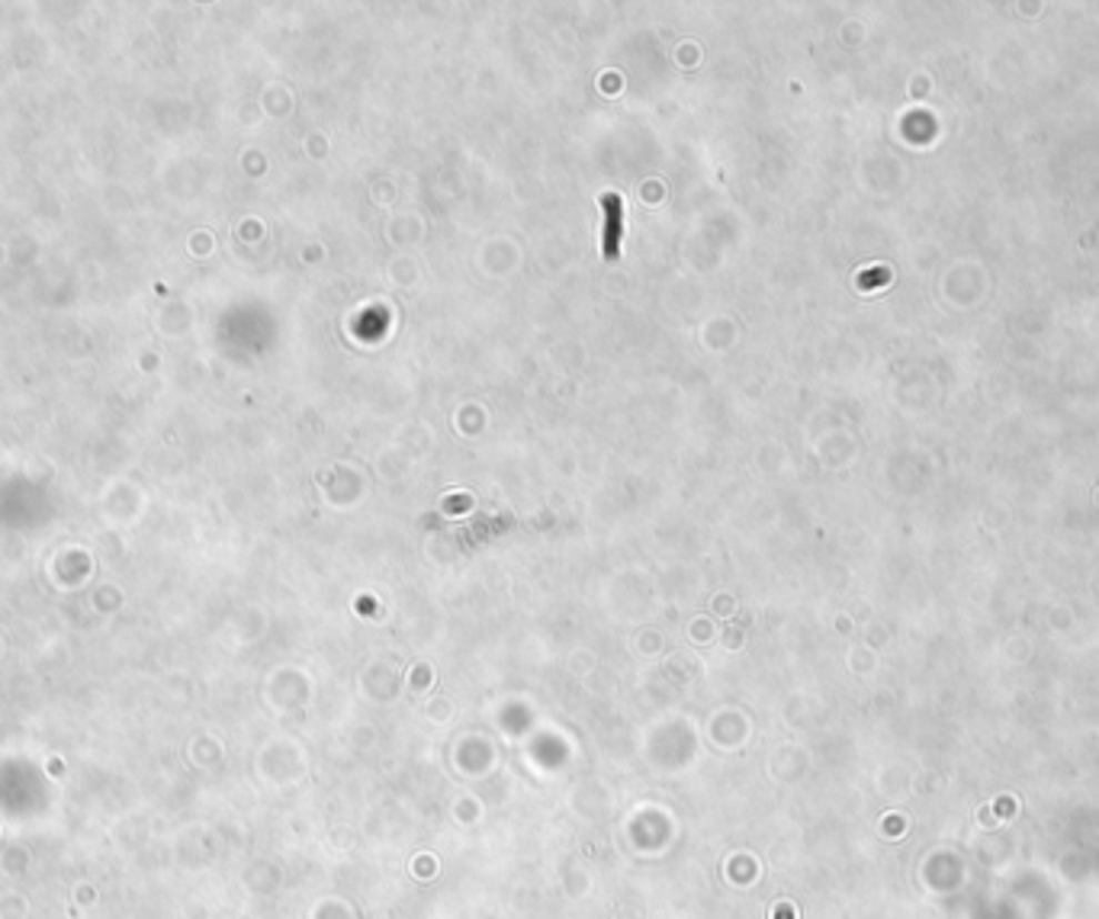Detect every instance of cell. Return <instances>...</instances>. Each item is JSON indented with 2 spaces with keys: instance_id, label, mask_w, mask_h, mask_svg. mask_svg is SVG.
I'll list each match as a JSON object with an SVG mask.
<instances>
[{
  "instance_id": "obj_1",
  "label": "cell",
  "mask_w": 1099,
  "mask_h": 919,
  "mask_svg": "<svg viewBox=\"0 0 1099 919\" xmlns=\"http://www.w3.org/2000/svg\"><path fill=\"white\" fill-rule=\"evenodd\" d=\"M605 213H608V232H605V257L617 254V242H621V196L608 193L605 196Z\"/></svg>"
}]
</instances>
